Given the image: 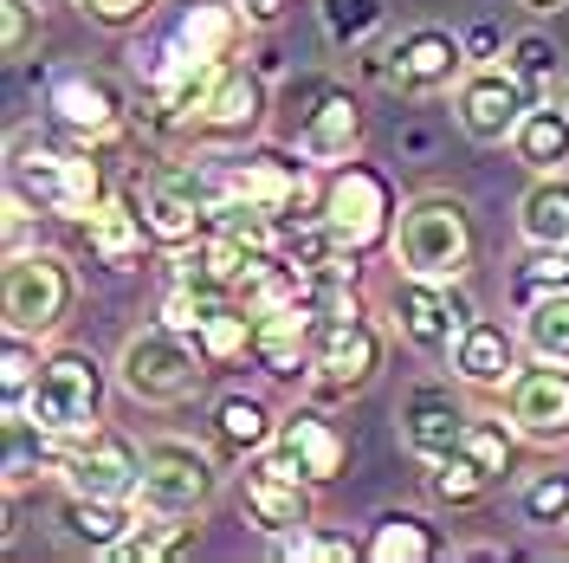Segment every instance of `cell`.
Masks as SVG:
<instances>
[{"label": "cell", "mask_w": 569, "mask_h": 563, "mask_svg": "<svg viewBox=\"0 0 569 563\" xmlns=\"http://www.w3.org/2000/svg\"><path fill=\"white\" fill-rule=\"evenodd\" d=\"M395 259H401V273H415V279H460L466 259H472V220L453 195H421V201H408L401 208V234H395Z\"/></svg>", "instance_id": "obj_1"}, {"label": "cell", "mask_w": 569, "mask_h": 563, "mask_svg": "<svg viewBox=\"0 0 569 563\" xmlns=\"http://www.w3.org/2000/svg\"><path fill=\"white\" fill-rule=\"evenodd\" d=\"M98 402H104V376H98V363H91L84 350H59V356L39 363L33 388H27V408H13V415H27V422H39L46 434L71 441V434H91Z\"/></svg>", "instance_id": "obj_2"}, {"label": "cell", "mask_w": 569, "mask_h": 563, "mask_svg": "<svg viewBox=\"0 0 569 563\" xmlns=\"http://www.w3.org/2000/svg\"><path fill=\"white\" fill-rule=\"evenodd\" d=\"M201 344H181V330H142L123 344V388L137 395V402H188L194 388H201Z\"/></svg>", "instance_id": "obj_3"}, {"label": "cell", "mask_w": 569, "mask_h": 563, "mask_svg": "<svg viewBox=\"0 0 569 563\" xmlns=\"http://www.w3.org/2000/svg\"><path fill=\"white\" fill-rule=\"evenodd\" d=\"M13 188H20L27 201H39L46 214H66V220H84V214L104 201V195H98V162L59 156V149H46V142H20V149H13Z\"/></svg>", "instance_id": "obj_4"}, {"label": "cell", "mask_w": 569, "mask_h": 563, "mask_svg": "<svg viewBox=\"0 0 569 563\" xmlns=\"http://www.w3.org/2000/svg\"><path fill=\"white\" fill-rule=\"evenodd\" d=\"M71 266L59 253H13L7 259V330H27V337H46L59 330L71 312Z\"/></svg>", "instance_id": "obj_5"}, {"label": "cell", "mask_w": 569, "mask_h": 563, "mask_svg": "<svg viewBox=\"0 0 569 563\" xmlns=\"http://www.w3.org/2000/svg\"><path fill=\"white\" fill-rule=\"evenodd\" d=\"M213 486H220V473H213V460L201 447H188V441H156V447H142V505H156V512H194V505H208Z\"/></svg>", "instance_id": "obj_6"}, {"label": "cell", "mask_w": 569, "mask_h": 563, "mask_svg": "<svg viewBox=\"0 0 569 563\" xmlns=\"http://www.w3.org/2000/svg\"><path fill=\"white\" fill-rule=\"evenodd\" d=\"M59 473H66L71 493H84V498H123V493L142 486V454L123 441V434L91 427V434H71L66 441Z\"/></svg>", "instance_id": "obj_7"}, {"label": "cell", "mask_w": 569, "mask_h": 563, "mask_svg": "<svg viewBox=\"0 0 569 563\" xmlns=\"http://www.w3.org/2000/svg\"><path fill=\"white\" fill-rule=\"evenodd\" d=\"M389 188H382V176H369V169H337L330 176V188H323V227L337 234V247L343 253H362L376 247L382 234H389Z\"/></svg>", "instance_id": "obj_8"}, {"label": "cell", "mask_w": 569, "mask_h": 563, "mask_svg": "<svg viewBox=\"0 0 569 563\" xmlns=\"http://www.w3.org/2000/svg\"><path fill=\"white\" fill-rule=\"evenodd\" d=\"M460 130L472 142H505L518 137V124H525V110H531V91H525V78L518 71H466L460 78Z\"/></svg>", "instance_id": "obj_9"}, {"label": "cell", "mask_w": 569, "mask_h": 563, "mask_svg": "<svg viewBox=\"0 0 569 563\" xmlns=\"http://www.w3.org/2000/svg\"><path fill=\"white\" fill-rule=\"evenodd\" d=\"M505 408H511V427L525 441H537V447L569 441V363H543L537 356V369H518Z\"/></svg>", "instance_id": "obj_10"}, {"label": "cell", "mask_w": 569, "mask_h": 563, "mask_svg": "<svg viewBox=\"0 0 569 563\" xmlns=\"http://www.w3.org/2000/svg\"><path fill=\"white\" fill-rule=\"evenodd\" d=\"M220 195H240L252 208H266L272 227H279L284 214H305L311 181H305V162H291L279 149H259V156H240V162H220Z\"/></svg>", "instance_id": "obj_11"}, {"label": "cell", "mask_w": 569, "mask_h": 563, "mask_svg": "<svg viewBox=\"0 0 569 563\" xmlns=\"http://www.w3.org/2000/svg\"><path fill=\"white\" fill-rule=\"evenodd\" d=\"M318 324V356H311V369L323 376L330 395H343V388H362L376 376V363H382V337H376V324L362 312H343V317H311Z\"/></svg>", "instance_id": "obj_12"}, {"label": "cell", "mask_w": 569, "mask_h": 563, "mask_svg": "<svg viewBox=\"0 0 569 563\" xmlns=\"http://www.w3.org/2000/svg\"><path fill=\"white\" fill-rule=\"evenodd\" d=\"M259 466H266V473H284V480H305V486H323V480L343 473V441H337L330 422L298 415V422H284L279 434H272V447H266Z\"/></svg>", "instance_id": "obj_13"}, {"label": "cell", "mask_w": 569, "mask_h": 563, "mask_svg": "<svg viewBox=\"0 0 569 563\" xmlns=\"http://www.w3.org/2000/svg\"><path fill=\"white\" fill-rule=\"evenodd\" d=\"M395 317H401V330H408V344H421V350H453L460 344V330L472 324L460 298H447L433 279H408L395 285Z\"/></svg>", "instance_id": "obj_14"}, {"label": "cell", "mask_w": 569, "mask_h": 563, "mask_svg": "<svg viewBox=\"0 0 569 563\" xmlns=\"http://www.w3.org/2000/svg\"><path fill=\"white\" fill-rule=\"evenodd\" d=\"M460 66H466V46L453 33H440V27H421L389 52V78L401 91H447L460 78Z\"/></svg>", "instance_id": "obj_15"}, {"label": "cell", "mask_w": 569, "mask_h": 563, "mask_svg": "<svg viewBox=\"0 0 569 563\" xmlns=\"http://www.w3.org/2000/svg\"><path fill=\"white\" fill-rule=\"evenodd\" d=\"M466 434V408L447 395V388H415L408 402H401V447L415 460H440L453 454Z\"/></svg>", "instance_id": "obj_16"}, {"label": "cell", "mask_w": 569, "mask_h": 563, "mask_svg": "<svg viewBox=\"0 0 569 563\" xmlns=\"http://www.w3.org/2000/svg\"><path fill=\"white\" fill-rule=\"evenodd\" d=\"M252 356L266 363V376H298L318 356V324H311V312L305 305L259 312V324H252Z\"/></svg>", "instance_id": "obj_17"}, {"label": "cell", "mask_w": 569, "mask_h": 563, "mask_svg": "<svg viewBox=\"0 0 569 563\" xmlns=\"http://www.w3.org/2000/svg\"><path fill=\"white\" fill-rule=\"evenodd\" d=\"M252 240H233V234H201L194 247L176 253V285H194V292H213V298H233V285L247 273Z\"/></svg>", "instance_id": "obj_18"}, {"label": "cell", "mask_w": 569, "mask_h": 563, "mask_svg": "<svg viewBox=\"0 0 569 563\" xmlns=\"http://www.w3.org/2000/svg\"><path fill=\"white\" fill-rule=\"evenodd\" d=\"M356 137H362V117H356L350 91L323 85L318 105L305 110V124H298V156H311V162H350Z\"/></svg>", "instance_id": "obj_19"}, {"label": "cell", "mask_w": 569, "mask_h": 563, "mask_svg": "<svg viewBox=\"0 0 569 563\" xmlns=\"http://www.w3.org/2000/svg\"><path fill=\"white\" fill-rule=\"evenodd\" d=\"M453 369H460L466 383H479V388H505L511 376H518V344H511L498 324L472 317V324L460 330V344H453Z\"/></svg>", "instance_id": "obj_20"}, {"label": "cell", "mask_w": 569, "mask_h": 563, "mask_svg": "<svg viewBox=\"0 0 569 563\" xmlns=\"http://www.w3.org/2000/svg\"><path fill=\"white\" fill-rule=\"evenodd\" d=\"M259 110H266V91H259V78L252 71H220V85L208 91V105L194 117V130H208V137H247L252 124H259Z\"/></svg>", "instance_id": "obj_21"}, {"label": "cell", "mask_w": 569, "mask_h": 563, "mask_svg": "<svg viewBox=\"0 0 569 563\" xmlns=\"http://www.w3.org/2000/svg\"><path fill=\"white\" fill-rule=\"evenodd\" d=\"M52 110H59V124L84 130V137L117 130V91H110L104 78H91V71H66L52 85Z\"/></svg>", "instance_id": "obj_22"}, {"label": "cell", "mask_w": 569, "mask_h": 563, "mask_svg": "<svg viewBox=\"0 0 569 563\" xmlns=\"http://www.w3.org/2000/svg\"><path fill=\"white\" fill-rule=\"evenodd\" d=\"M247 512L266 531H305L311 525V493H305V480H284V473L259 466L247 480Z\"/></svg>", "instance_id": "obj_23"}, {"label": "cell", "mask_w": 569, "mask_h": 563, "mask_svg": "<svg viewBox=\"0 0 569 563\" xmlns=\"http://www.w3.org/2000/svg\"><path fill=\"white\" fill-rule=\"evenodd\" d=\"M142 234H149V220H142L123 195H117V201H98V208L84 214V240H91V253H98L104 266H130L142 253Z\"/></svg>", "instance_id": "obj_24"}, {"label": "cell", "mask_w": 569, "mask_h": 563, "mask_svg": "<svg viewBox=\"0 0 569 563\" xmlns=\"http://www.w3.org/2000/svg\"><path fill=\"white\" fill-rule=\"evenodd\" d=\"M233 39H240V13L220 7V0H194V7L181 13V27H176V46L194 52V59H208V66H227Z\"/></svg>", "instance_id": "obj_25"}, {"label": "cell", "mask_w": 569, "mask_h": 563, "mask_svg": "<svg viewBox=\"0 0 569 563\" xmlns=\"http://www.w3.org/2000/svg\"><path fill=\"white\" fill-rule=\"evenodd\" d=\"M511 142H518V162H525V169L550 176L557 162H569V117L557 105H531Z\"/></svg>", "instance_id": "obj_26"}, {"label": "cell", "mask_w": 569, "mask_h": 563, "mask_svg": "<svg viewBox=\"0 0 569 563\" xmlns=\"http://www.w3.org/2000/svg\"><path fill=\"white\" fill-rule=\"evenodd\" d=\"M518 227H525L531 247H569V181L563 176L537 181L525 195V208H518Z\"/></svg>", "instance_id": "obj_27"}, {"label": "cell", "mask_w": 569, "mask_h": 563, "mask_svg": "<svg viewBox=\"0 0 569 563\" xmlns=\"http://www.w3.org/2000/svg\"><path fill=\"white\" fill-rule=\"evenodd\" d=\"M71 537L78 544H91V551H110V544H123L130 537V525H137V512L123 505V498H84L71 493Z\"/></svg>", "instance_id": "obj_28"}, {"label": "cell", "mask_w": 569, "mask_h": 563, "mask_svg": "<svg viewBox=\"0 0 569 563\" xmlns=\"http://www.w3.org/2000/svg\"><path fill=\"white\" fill-rule=\"evenodd\" d=\"M252 324H259V317H252L240 298H220V305L201 317L194 344H201V356H208V363H233L240 350H252Z\"/></svg>", "instance_id": "obj_29"}, {"label": "cell", "mask_w": 569, "mask_h": 563, "mask_svg": "<svg viewBox=\"0 0 569 563\" xmlns=\"http://www.w3.org/2000/svg\"><path fill=\"white\" fill-rule=\"evenodd\" d=\"M525 344L543 363H569V292H537L525 312Z\"/></svg>", "instance_id": "obj_30"}, {"label": "cell", "mask_w": 569, "mask_h": 563, "mask_svg": "<svg viewBox=\"0 0 569 563\" xmlns=\"http://www.w3.org/2000/svg\"><path fill=\"white\" fill-rule=\"evenodd\" d=\"M511 71L525 78V91H531V105H557V85H563V59H557V46L543 33H525L511 46Z\"/></svg>", "instance_id": "obj_31"}, {"label": "cell", "mask_w": 569, "mask_h": 563, "mask_svg": "<svg viewBox=\"0 0 569 563\" xmlns=\"http://www.w3.org/2000/svg\"><path fill=\"white\" fill-rule=\"evenodd\" d=\"M213 434H220L233 454H247V447H272L279 427H272V415H266L252 395H227V402L213 408Z\"/></svg>", "instance_id": "obj_32"}, {"label": "cell", "mask_w": 569, "mask_h": 563, "mask_svg": "<svg viewBox=\"0 0 569 563\" xmlns=\"http://www.w3.org/2000/svg\"><path fill=\"white\" fill-rule=\"evenodd\" d=\"M440 551H447V544H440V537H433L421 518H382L376 544H369V557H382V563H395V557L421 563V557H440Z\"/></svg>", "instance_id": "obj_33"}, {"label": "cell", "mask_w": 569, "mask_h": 563, "mask_svg": "<svg viewBox=\"0 0 569 563\" xmlns=\"http://www.w3.org/2000/svg\"><path fill=\"white\" fill-rule=\"evenodd\" d=\"M427 466H433V498H447V505H472V498L492 493V480H486L460 447H453V454H440V460H427Z\"/></svg>", "instance_id": "obj_34"}, {"label": "cell", "mask_w": 569, "mask_h": 563, "mask_svg": "<svg viewBox=\"0 0 569 563\" xmlns=\"http://www.w3.org/2000/svg\"><path fill=\"white\" fill-rule=\"evenodd\" d=\"M318 13H323V33L337 46H362L382 27V0H318Z\"/></svg>", "instance_id": "obj_35"}, {"label": "cell", "mask_w": 569, "mask_h": 563, "mask_svg": "<svg viewBox=\"0 0 569 563\" xmlns=\"http://www.w3.org/2000/svg\"><path fill=\"white\" fill-rule=\"evenodd\" d=\"M460 454L472 460V466H479V473H486L492 486L505 480V473H511V441H505V427H498V422H466Z\"/></svg>", "instance_id": "obj_36"}, {"label": "cell", "mask_w": 569, "mask_h": 563, "mask_svg": "<svg viewBox=\"0 0 569 563\" xmlns=\"http://www.w3.org/2000/svg\"><path fill=\"white\" fill-rule=\"evenodd\" d=\"M39 363H33V337L27 330H7V363H0V388H7V415L27 408V388H33Z\"/></svg>", "instance_id": "obj_37"}, {"label": "cell", "mask_w": 569, "mask_h": 563, "mask_svg": "<svg viewBox=\"0 0 569 563\" xmlns=\"http://www.w3.org/2000/svg\"><path fill=\"white\" fill-rule=\"evenodd\" d=\"M525 512H531L537 525H557V518H569V480H563V473H543L531 493H525Z\"/></svg>", "instance_id": "obj_38"}, {"label": "cell", "mask_w": 569, "mask_h": 563, "mask_svg": "<svg viewBox=\"0 0 569 563\" xmlns=\"http://www.w3.org/2000/svg\"><path fill=\"white\" fill-rule=\"evenodd\" d=\"M33 46V0H0V52L20 59Z\"/></svg>", "instance_id": "obj_39"}, {"label": "cell", "mask_w": 569, "mask_h": 563, "mask_svg": "<svg viewBox=\"0 0 569 563\" xmlns=\"http://www.w3.org/2000/svg\"><path fill=\"white\" fill-rule=\"evenodd\" d=\"M525 292H569V247H543L531 259V266H525Z\"/></svg>", "instance_id": "obj_40"}, {"label": "cell", "mask_w": 569, "mask_h": 563, "mask_svg": "<svg viewBox=\"0 0 569 563\" xmlns=\"http://www.w3.org/2000/svg\"><path fill=\"white\" fill-rule=\"evenodd\" d=\"M84 13H91V20H104V27H130V20L149 13V0H84Z\"/></svg>", "instance_id": "obj_41"}, {"label": "cell", "mask_w": 569, "mask_h": 563, "mask_svg": "<svg viewBox=\"0 0 569 563\" xmlns=\"http://www.w3.org/2000/svg\"><path fill=\"white\" fill-rule=\"evenodd\" d=\"M240 7H247V20H259V27H272L284 13V0H240Z\"/></svg>", "instance_id": "obj_42"}, {"label": "cell", "mask_w": 569, "mask_h": 563, "mask_svg": "<svg viewBox=\"0 0 569 563\" xmlns=\"http://www.w3.org/2000/svg\"><path fill=\"white\" fill-rule=\"evenodd\" d=\"M472 52H479V59H486V52H498V33H492V27H479V33H472Z\"/></svg>", "instance_id": "obj_43"}, {"label": "cell", "mask_w": 569, "mask_h": 563, "mask_svg": "<svg viewBox=\"0 0 569 563\" xmlns=\"http://www.w3.org/2000/svg\"><path fill=\"white\" fill-rule=\"evenodd\" d=\"M525 7H537V13H550V7H563V0H525Z\"/></svg>", "instance_id": "obj_44"}]
</instances>
